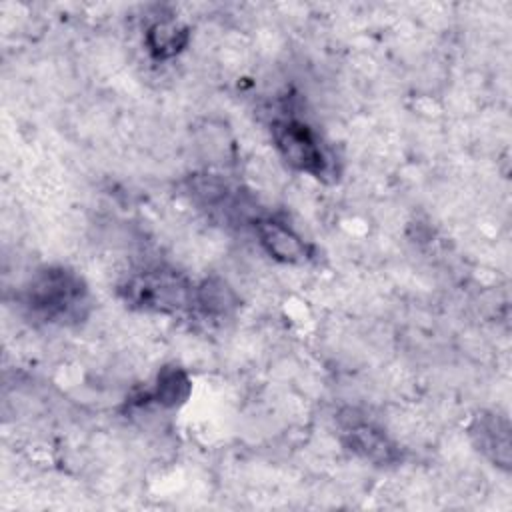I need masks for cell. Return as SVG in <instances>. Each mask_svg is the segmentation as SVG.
Returning <instances> with one entry per match:
<instances>
[{
	"instance_id": "1",
	"label": "cell",
	"mask_w": 512,
	"mask_h": 512,
	"mask_svg": "<svg viewBox=\"0 0 512 512\" xmlns=\"http://www.w3.org/2000/svg\"><path fill=\"white\" fill-rule=\"evenodd\" d=\"M22 304L38 320L68 324L86 316L90 300L84 280L74 270L44 266L24 284Z\"/></svg>"
},
{
	"instance_id": "2",
	"label": "cell",
	"mask_w": 512,
	"mask_h": 512,
	"mask_svg": "<svg viewBox=\"0 0 512 512\" xmlns=\"http://www.w3.org/2000/svg\"><path fill=\"white\" fill-rule=\"evenodd\" d=\"M272 142L282 160L312 178L328 180L336 176V158L324 144L320 132L304 118L288 112L274 116L270 124Z\"/></svg>"
},
{
	"instance_id": "3",
	"label": "cell",
	"mask_w": 512,
	"mask_h": 512,
	"mask_svg": "<svg viewBox=\"0 0 512 512\" xmlns=\"http://www.w3.org/2000/svg\"><path fill=\"white\" fill-rule=\"evenodd\" d=\"M196 286L180 272L168 268H146L132 274L120 292L130 306L158 314H178L194 310Z\"/></svg>"
},
{
	"instance_id": "4",
	"label": "cell",
	"mask_w": 512,
	"mask_h": 512,
	"mask_svg": "<svg viewBox=\"0 0 512 512\" xmlns=\"http://www.w3.org/2000/svg\"><path fill=\"white\" fill-rule=\"evenodd\" d=\"M252 228L262 250L284 264H304L312 256L310 244L284 220L272 216H256Z\"/></svg>"
},
{
	"instance_id": "5",
	"label": "cell",
	"mask_w": 512,
	"mask_h": 512,
	"mask_svg": "<svg viewBox=\"0 0 512 512\" xmlns=\"http://www.w3.org/2000/svg\"><path fill=\"white\" fill-rule=\"evenodd\" d=\"M470 438L478 452H482L494 466L510 468V424L500 414H478L470 424Z\"/></svg>"
},
{
	"instance_id": "6",
	"label": "cell",
	"mask_w": 512,
	"mask_h": 512,
	"mask_svg": "<svg viewBox=\"0 0 512 512\" xmlns=\"http://www.w3.org/2000/svg\"><path fill=\"white\" fill-rule=\"evenodd\" d=\"M346 446L374 464H390L398 460V446L374 424L366 420H350L344 426Z\"/></svg>"
},
{
	"instance_id": "7",
	"label": "cell",
	"mask_w": 512,
	"mask_h": 512,
	"mask_svg": "<svg viewBox=\"0 0 512 512\" xmlns=\"http://www.w3.org/2000/svg\"><path fill=\"white\" fill-rule=\"evenodd\" d=\"M188 40H190L188 28L174 18L154 20L146 28V34H144L146 50L156 60L174 58L178 52H182L186 48Z\"/></svg>"
},
{
	"instance_id": "8",
	"label": "cell",
	"mask_w": 512,
	"mask_h": 512,
	"mask_svg": "<svg viewBox=\"0 0 512 512\" xmlns=\"http://www.w3.org/2000/svg\"><path fill=\"white\" fill-rule=\"evenodd\" d=\"M190 390H192V382L182 368L164 366L156 376L154 388L148 390L144 396H146V402H154L164 408H176L188 400Z\"/></svg>"
},
{
	"instance_id": "9",
	"label": "cell",
	"mask_w": 512,
	"mask_h": 512,
	"mask_svg": "<svg viewBox=\"0 0 512 512\" xmlns=\"http://www.w3.org/2000/svg\"><path fill=\"white\" fill-rule=\"evenodd\" d=\"M238 306L236 294L220 278H206L194 290V310L208 318H224Z\"/></svg>"
}]
</instances>
